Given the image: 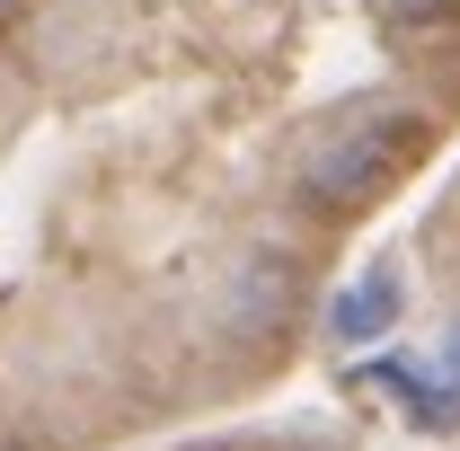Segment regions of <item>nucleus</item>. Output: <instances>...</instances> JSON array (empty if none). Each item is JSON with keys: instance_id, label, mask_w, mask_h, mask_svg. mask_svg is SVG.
<instances>
[{"instance_id": "nucleus-1", "label": "nucleus", "mask_w": 460, "mask_h": 451, "mask_svg": "<svg viewBox=\"0 0 460 451\" xmlns=\"http://www.w3.org/2000/svg\"><path fill=\"white\" fill-rule=\"evenodd\" d=\"M416 142H425V124H416V115H363L354 133H337V142H319V151H310L301 195H310V204H363V195H381V186L407 169V151H416Z\"/></svg>"}, {"instance_id": "nucleus-2", "label": "nucleus", "mask_w": 460, "mask_h": 451, "mask_svg": "<svg viewBox=\"0 0 460 451\" xmlns=\"http://www.w3.org/2000/svg\"><path fill=\"white\" fill-rule=\"evenodd\" d=\"M372 381H381V390H399L407 407H416V425H460V390L443 381V372H425L416 354H381V363H372Z\"/></svg>"}, {"instance_id": "nucleus-3", "label": "nucleus", "mask_w": 460, "mask_h": 451, "mask_svg": "<svg viewBox=\"0 0 460 451\" xmlns=\"http://www.w3.org/2000/svg\"><path fill=\"white\" fill-rule=\"evenodd\" d=\"M399 319V275L390 266H372V275H354L337 292V310H328V328L337 337H372V328H390Z\"/></svg>"}, {"instance_id": "nucleus-4", "label": "nucleus", "mask_w": 460, "mask_h": 451, "mask_svg": "<svg viewBox=\"0 0 460 451\" xmlns=\"http://www.w3.org/2000/svg\"><path fill=\"white\" fill-rule=\"evenodd\" d=\"M275 292H284V275H275V266H248V328H266V319L284 310Z\"/></svg>"}, {"instance_id": "nucleus-5", "label": "nucleus", "mask_w": 460, "mask_h": 451, "mask_svg": "<svg viewBox=\"0 0 460 451\" xmlns=\"http://www.w3.org/2000/svg\"><path fill=\"white\" fill-rule=\"evenodd\" d=\"M390 9H399L407 27H443V18H452L460 0H390Z\"/></svg>"}, {"instance_id": "nucleus-6", "label": "nucleus", "mask_w": 460, "mask_h": 451, "mask_svg": "<svg viewBox=\"0 0 460 451\" xmlns=\"http://www.w3.org/2000/svg\"><path fill=\"white\" fill-rule=\"evenodd\" d=\"M443 381H452V390H460V328H452V337H443Z\"/></svg>"}]
</instances>
